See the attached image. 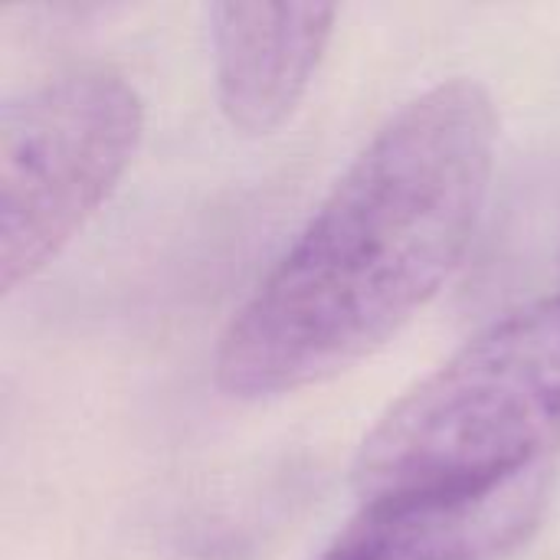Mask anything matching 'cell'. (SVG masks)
<instances>
[{
    "label": "cell",
    "mask_w": 560,
    "mask_h": 560,
    "mask_svg": "<svg viewBox=\"0 0 560 560\" xmlns=\"http://www.w3.org/2000/svg\"><path fill=\"white\" fill-rule=\"evenodd\" d=\"M495 141V102L466 75L390 115L233 312L217 387L236 400L295 394L397 338L463 266Z\"/></svg>",
    "instance_id": "cell-1"
},
{
    "label": "cell",
    "mask_w": 560,
    "mask_h": 560,
    "mask_svg": "<svg viewBox=\"0 0 560 560\" xmlns=\"http://www.w3.org/2000/svg\"><path fill=\"white\" fill-rule=\"evenodd\" d=\"M560 453V295L532 302L407 390L354 459L361 502L469 492Z\"/></svg>",
    "instance_id": "cell-2"
},
{
    "label": "cell",
    "mask_w": 560,
    "mask_h": 560,
    "mask_svg": "<svg viewBox=\"0 0 560 560\" xmlns=\"http://www.w3.org/2000/svg\"><path fill=\"white\" fill-rule=\"evenodd\" d=\"M144 131L135 85L75 69L10 98L0 115V289L39 276L128 171Z\"/></svg>",
    "instance_id": "cell-3"
},
{
    "label": "cell",
    "mask_w": 560,
    "mask_h": 560,
    "mask_svg": "<svg viewBox=\"0 0 560 560\" xmlns=\"http://www.w3.org/2000/svg\"><path fill=\"white\" fill-rule=\"evenodd\" d=\"M551 502V466L469 489L361 502L318 560H499L522 548Z\"/></svg>",
    "instance_id": "cell-4"
},
{
    "label": "cell",
    "mask_w": 560,
    "mask_h": 560,
    "mask_svg": "<svg viewBox=\"0 0 560 560\" xmlns=\"http://www.w3.org/2000/svg\"><path fill=\"white\" fill-rule=\"evenodd\" d=\"M335 3L210 7L217 98L243 135H272L308 92L335 36Z\"/></svg>",
    "instance_id": "cell-5"
}]
</instances>
